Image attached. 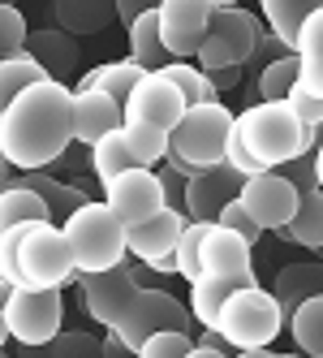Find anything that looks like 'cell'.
Instances as JSON below:
<instances>
[{
  "instance_id": "cell-34",
  "label": "cell",
  "mask_w": 323,
  "mask_h": 358,
  "mask_svg": "<svg viewBox=\"0 0 323 358\" xmlns=\"http://www.w3.org/2000/svg\"><path fill=\"white\" fill-rule=\"evenodd\" d=\"M121 130H126V138H130L134 164L156 169V164L168 156V130H160V125H151V121H126Z\"/></svg>"
},
{
  "instance_id": "cell-48",
  "label": "cell",
  "mask_w": 323,
  "mask_h": 358,
  "mask_svg": "<svg viewBox=\"0 0 323 358\" xmlns=\"http://www.w3.org/2000/svg\"><path fill=\"white\" fill-rule=\"evenodd\" d=\"M211 9H225V5H241V0H207Z\"/></svg>"
},
{
  "instance_id": "cell-10",
  "label": "cell",
  "mask_w": 323,
  "mask_h": 358,
  "mask_svg": "<svg viewBox=\"0 0 323 358\" xmlns=\"http://www.w3.org/2000/svg\"><path fill=\"white\" fill-rule=\"evenodd\" d=\"M190 224L186 208H160L151 220H142V224H130L126 229V246L134 259H142L151 272H177V242H181V229Z\"/></svg>"
},
{
  "instance_id": "cell-3",
  "label": "cell",
  "mask_w": 323,
  "mask_h": 358,
  "mask_svg": "<svg viewBox=\"0 0 323 358\" xmlns=\"http://www.w3.org/2000/svg\"><path fill=\"white\" fill-rule=\"evenodd\" d=\"M233 130V113L220 104V99H207V104H186L181 121L168 130V156L164 164L181 169L186 177L198 169L225 164V143Z\"/></svg>"
},
{
  "instance_id": "cell-50",
  "label": "cell",
  "mask_w": 323,
  "mask_h": 358,
  "mask_svg": "<svg viewBox=\"0 0 323 358\" xmlns=\"http://www.w3.org/2000/svg\"><path fill=\"white\" fill-rule=\"evenodd\" d=\"M319 143H323V125H319Z\"/></svg>"
},
{
  "instance_id": "cell-15",
  "label": "cell",
  "mask_w": 323,
  "mask_h": 358,
  "mask_svg": "<svg viewBox=\"0 0 323 358\" xmlns=\"http://www.w3.org/2000/svg\"><path fill=\"white\" fill-rule=\"evenodd\" d=\"M156 13H160V39L168 48V57L190 61L198 52V43H203V35H207L211 5L207 0H160Z\"/></svg>"
},
{
  "instance_id": "cell-4",
  "label": "cell",
  "mask_w": 323,
  "mask_h": 358,
  "mask_svg": "<svg viewBox=\"0 0 323 358\" xmlns=\"http://www.w3.org/2000/svg\"><path fill=\"white\" fill-rule=\"evenodd\" d=\"M61 229H65V242L73 250L78 272L117 268L130 255V246H126V220H121L104 199H87L78 212H69L61 220Z\"/></svg>"
},
{
  "instance_id": "cell-47",
  "label": "cell",
  "mask_w": 323,
  "mask_h": 358,
  "mask_svg": "<svg viewBox=\"0 0 323 358\" xmlns=\"http://www.w3.org/2000/svg\"><path fill=\"white\" fill-rule=\"evenodd\" d=\"M9 337H13V332H9V320H5V302H0V350H5Z\"/></svg>"
},
{
  "instance_id": "cell-16",
  "label": "cell",
  "mask_w": 323,
  "mask_h": 358,
  "mask_svg": "<svg viewBox=\"0 0 323 358\" xmlns=\"http://www.w3.org/2000/svg\"><path fill=\"white\" fill-rule=\"evenodd\" d=\"M241 190V173L233 164H211V169H198L186 177V216L190 220H216L220 208L229 199H237Z\"/></svg>"
},
{
  "instance_id": "cell-11",
  "label": "cell",
  "mask_w": 323,
  "mask_h": 358,
  "mask_svg": "<svg viewBox=\"0 0 323 358\" xmlns=\"http://www.w3.org/2000/svg\"><path fill=\"white\" fill-rule=\"evenodd\" d=\"M138 272L130 268V259H121L117 268H104V272H78V289H82V306L95 324L104 328H117L121 315L130 311V302L138 294Z\"/></svg>"
},
{
  "instance_id": "cell-12",
  "label": "cell",
  "mask_w": 323,
  "mask_h": 358,
  "mask_svg": "<svg viewBox=\"0 0 323 358\" xmlns=\"http://www.w3.org/2000/svg\"><path fill=\"white\" fill-rule=\"evenodd\" d=\"M104 203L126 220V229L151 220L160 208H168L160 173L147 169V164H130V169H121L117 177H108V182H104Z\"/></svg>"
},
{
  "instance_id": "cell-29",
  "label": "cell",
  "mask_w": 323,
  "mask_h": 358,
  "mask_svg": "<svg viewBox=\"0 0 323 358\" xmlns=\"http://www.w3.org/2000/svg\"><path fill=\"white\" fill-rule=\"evenodd\" d=\"M289 332H293V341H297V350L302 354H315V358H323V294H310V298H302L289 311Z\"/></svg>"
},
{
  "instance_id": "cell-31",
  "label": "cell",
  "mask_w": 323,
  "mask_h": 358,
  "mask_svg": "<svg viewBox=\"0 0 323 358\" xmlns=\"http://www.w3.org/2000/svg\"><path fill=\"white\" fill-rule=\"evenodd\" d=\"M147 73V65H138L134 57H126V61H108V65H95L91 73H82L78 78V87H99V91H108V95H117L121 104H126V95L134 91V83Z\"/></svg>"
},
{
  "instance_id": "cell-38",
  "label": "cell",
  "mask_w": 323,
  "mask_h": 358,
  "mask_svg": "<svg viewBox=\"0 0 323 358\" xmlns=\"http://www.w3.org/2000/svg\"><path fill=\"white\" fill-rule=\"evenodd\" d=\"M27 17H22L17 5H5L0 0V57H17L27 52Z\"/></svg>"
},
{
  "instance_id": "cell-21",
  "label": "cell",
  "mask_w": 323,
  "mask_h": 358,
  "mask_svg": "<svg viewBox=\"0 0 323 358\" xmlns=\"http://www.w3.org/2000/svg\"><path fill=\"white\" fill-rule=\"evenodd\" d=\"M52 22L69 35H99L117 22V0H52Z\"/></svg>"
},
{
  "instance_id": "cell-32",
  "label": "cell",
  "mask_w": 323,
  "mask_h": 358,
  "mask_svg": "<svg viewBox=\"0 0 323 358\" xmlns=\"http://www.w3.org/2000/svg\"><path fill=\"white\" fill-rule=\"evenodd\" d=\"M43 78H52V73H47L31 52L0 57V108H5L17 91H27V87H35V83H43Z\"/></svg>"
},
{
  "instance_id": "cell-33",
  "label": "cell",
  "mask_w": 323,
  "mask_h": 358,
  "mask_svg": "<svg viewBox=\"0 0 323 358\" xmlns=\"http://www.w3.org/2000/svg\"><path fill=\"white\" fill-rule=\"evenodd\" d=\"M172 83H177V91L186 95V104H207V99H220L216 83H211V73L203 65H190V61H164L160 65Z\"/></svg>"
},
{
  "instance_id": "cell-40",
  "label": "cell",
  "mask_w": 323,
  "mask_h": 358,
  "mask_svg": "<svg viewBox=\"0 0 323 358\" xmlns=\"http://www.w3.org/2000/svg\"><path fill=\"white\" fill-rule=\"evenodd\" d=\"M289 104H293V113L302 117L306 125H315V130L323 125V95H310V91H302V87L293 83V91H289Z\"/></svg>"
},
{
  "instance_id": "cell-39",
  "label": "cell",
  "mask_w": 323,
  "mask_h": 358,
  "mask_svg": "<svg viewBox=\"0 0 323 358\" xmlns=\"http://www.w3.org/2000/svg\"><path fill=\"white\" fill-rule=\"evenodd\" d=\"M216 220H220V224H229V229H237L246 242H259V238H263V224L241 208V199H229L225 208H220V216H216Z\"/></svg>"
},
{
  "instance_id": "cell-13",
  "label": "cell",
  "mask_w": 323,
  "mask_h": 358,
  "mask_svg": "<svg viewBox=\"0 0 323 358\" xmlns=\"http://www.w3.org/2000/svg\"><path fill=\"white\" fill-rule=\"evenodd\" d=\"M297 194H302V190H297L280 169H263V173L241 177V190H237L241 208L263 224V234H267V229L276 234V229H285V224L293 220V212H297Z\"/></svg>"
},
{
  "instance_id": "cell-43",
  "label": "cell",
  "mask_w": 323,
  "mask_h": 358,
  "mask_svg": "<svg viewBox=\"0 0 323 358\" xmlns=\"http://www.w3.org/2000/svg\"><path fill=\"white\" fill-rule=\"evenodd\" d=\"M160 182H164V199L172 203V208H181V203H186V173H181V169H172V164H164Z\"/></svg>"
},
{
  "instance_id": "cell-44",
  "label": "cell",
  "mask_w": 323,
  "mask_h": 358,
  "mask_svg": "<svg viewBox=\"0 0 323 358\" xmlns=\"http://www.w3.org/2000/svg\"><path fill=\"white\" fill-rule=\"evenodd\" d=\"M156 5H160V0H117V22H126V27H130L138 13L156 9Z\"/></svg>"
},
{
  "instance_id": "cell-14",
  "label": "cell",
  "mask_w": 323,
  "mask_h": 358,
  "mask_svg": "<svg viewBox=\"0 0 323 358\" xmlns=\"http://www.w3.org/2000/svg\"><path fill=\"white\" fill-rule=\"evenodd\" d=\"M181 113H186V95L164 69H147L134 83V91L126 95V121H151L160 130H172L181 121Z\"/></svg>"
},
{
  "instance_id": "cell-20",
  "label": "cell",
  "mask_w": 323,
  "mask_h": 358,
  "mask_svg": "<svg viewBox=\"0 0 323 358\" xmlns=\"http://www.w3.org/2000/svg\"><path fill=\"white\" fill-rule=\"evenodd\" d=\"M293 52H297V65H302L297 69V87L310 95H323V5L315 13H306Z\"/></svg>"
},
{
  "instance_id": "cell-23",
  "label": "cell",
  "mask_w": 323,
  "mask_h": 358,
  "mask_svg": "<svg viewBox=\"0 0 323 358\" xmlns=\"http://www.w3.org/2000/svg\"><path fill=\"white\" fill-rule=\"evenodd\" d=\"M237 285H259V280H241V276H216V272H203L198 280H190V315L198 320V328H216V320H220V306H225V298H229Z\"/></svg>"
},
{
  "instance_id": "cell-2",
  "label": "cell",
  "mask_w": 323,
  "mask_h": 358,
  "mask_svg": "<svg viewBox=\"0 0 323 358\" xmlns=\"http://www.w3.org/2000/svg\"><path fill=\"white\" fill-rule=\"evenodd\" d=\"M233 134L241 138V147L250 151L263 169H276L285 160L310 156L315 143H319V130L293 113L289 99H259L255 108L237 113L233 117Z\"/></svg>"
},
{
  "instance_id": "cell-17",
  "label": "cell",
  "mask_w": 323,
  "mask_h": 358,
  "mask_svg": "<svg viewBox=\"0 0 323 358\" xmlns=\"http://www.w3.org/2000/svg\"><path fill=\"white\" fill-rule=\"evenodd\" d=\"M126 125V104L99 87H73V143L91 147L108 130Z\"/></svg>"
},
{
  "instance_id": "cell-37",
  "label": "cell",
  "mask_w": 323,
  "mask_h": 358,
  "mask_svg": "<svg viewBox=\"0 0 323 358\" xmlns=\"http://www.w3.org/2000/svg\"><path fill=\"white\" fill-rule=\"evenodd\" d=\"M142 358H181V354H194V332L186 328H160L151 332L142 345H138Z\"/></svg>"
},
{
  "instance_id": "cell-26",
  "label": "cell",
  "mask_w": 323,
  "mask_h": 358,
  "mask_svg": "<svg viewBox=\"0 0 323 358\" xmlns=\"http://www.w3.org/2000/svg\"><path fill=\"white\" fill-rule=\"evenodd\" d=\"M271 294L280 298V311H285V320H289V311H293L302 298L323 294V264H289V268H280Z\"/></svg>"
},
{
  "instance_id": "cell-25",
  "label": "cell",
  "mask_w": 323,
  "mask_h": 358,
  "mask_svg": "<svg viewBox=\"0 0 323 358\" xmlns=\"http://www.w3.org/2000/svg\"><path fill=\"white\" fill-rule=\"evenodd\" d=\"M17 182H27V186H35V190L43 194V203H47V212H52V220H57V224H61L69 212H78L82 203L91 199L87 190L65 186V182H57V177H47L43 169H17Z\"/></svg>"
},
{
  "instance_id": "cell-45",
  "label": "cell",
  "mask_w": 323,
  "mask_h": 358,
  "mask_svg": "<svg viewBox=\"0 0 323 358\" xmlns=\"http://www.w3.org/2000/svg\"><path fill=\"white\" fill-rule=\"evenodd\" d=\"M211 73V83H216V91H229V87H237V65H225V69H207Z\"/></svg>"
},
{
  "instance_id": "cell-8",
  "label": "cell",
  "mask_w": 323,
  "mask_h": 358,
  "mask_svg": "<svg viewBox=\"0 0 323 358\" xmlns=\"http://www.w3.org/2000/svg\"><path fill=\"white\" fill-rule=\"evenodd\" d=\"M5 320L13 341L43 350L65 324V289H35V285H13L5 298Z\"/></svg>"
},
{
  "instance_id": "cell-24",
  "label": "cell",
  "mask_w": 323,
  "mask_h": 358,
  "mask_svg": "<svg viewBox=\"0 0 323 358\" xmlns=\"http://www.w3.org/2000/svg\"><path fill=\"white\" fill-rule=\"evenodd\" d=\"M35 220H52L43 194L27 182H17V177H9V186L0 190V234L17 229V224H35Z\"/></svg>"
},
{
  "instance_id": "cell-46",
  "label": "cell",
  "mask_w": 323,
  "mask_h": 358,
  "mask_svg": "<svg viewBox=\"0 0 323 358\" xmlns=\"http://www.w3.org/2000/svg\"><path fill=\"white\" fill-rule=\"evenodd\" d=\"M9 177H13V164H9V156H5V147H0V190L9 186Z\"/></svg>"
},
{
  "instance_id": "cell-35",
  "label": "cell",
  "mask_w": 323,
  "mask_h": 358,
  "mask_svg": "<svg viewBox=\"0 0 323 358\" xmlns=\"http://www.w3.org/2000/svg\"><path fill=\"white\" fill-rule=\"evenodd\" d=\"M297 52H285V57H276V61H267L263 69H259V78H255V87H259V99H289V91H293V83H297Z\"/></svg>"
},
{
  "instance_id": "cell-49",
  "label": "cell",
  "mask_w": 323,
  "mask_h": 358,
  "mask_svg": "<svg viewBox=\"0 0 323 358\" xmlns=\"http://www.w3.org/2000/svg\"><path fill=\"white\" fill-rule=\"evenodd\" d=\"M9 289H13V285H9V280H5V276H0V302H5V298H9Z\"/></svg>"
},
{
  "instance_id": "cell-18",
  "label": "cell",
  "mask_w": 323,
  "mask_h": 358,
  "mask_svg": "<svg viewBox=\"0 0 323 358\" xmlns=\"http://www.w3.org/2000/svg\"><path fill=\"white\" fill-rule=\"evenodd\" d=\"M255 242H246L237 229L211 220L207 234H203V272L216 276H241V280H255Z\"/></svg>"
},
{
  "instance_id": "cell-7",
  "label": "cell",
  "mask_w": 323,
  "mask_h": 358,
  "mask_svg": "<svg viewBox=\"0 0 323 358\" xmlns=\"http://www.w3.org/2000/svg\"><path fill=\"white\" fill-rule=\"evenodd\" d=\"M263 17L241 9V5H225V9H211V22H207V35L198 43V65L203 69H225V65H246L255 57V43L263 35Z\"/></svg>"
},
{
  "instance_id": "cell-19",
  "label": "cell",
  "mask_w": 323,
  "mask_h": 358,
  "mask_svg": "<svg viewBox=\"0 0 323 358\" xmlns=\"http://www.w3.org/2000/svg\"><path fill=\"white\" fill-rule=\"evenodd\" d=\"M27 52L52 73V78H69L73 69H78V57H82V48H78V35H69L61 27H43V31H31L27 35Z\"/></svg>"
},
{
  "instance_id": "cell-41",
  "label": "cell",
  "mask_w": 323,
  "mask_h": 358,
  "mask_svg": "<svg viewBox=\"0 0 323 358\" xmlns=\"http://www.w3.org/2000/svg\"><path fill=\"white\" fill-rule=\"evenodd\" d=\"M43 350H52V354H78V350H99V341L91 337V332H57L52 341H47Z\"/></svg>"
},
{
  "instance_id": "cell-1",
  "label": "cell",
  "mask_w": 323,
  "mask_h": 358,
  "mask_svg": "<svg viewBox=\"0 0 323 358\" xmlns=\"http://www.w3.org/2000/svg\"><path fill=\"white\" fill-rule=\"evenodd\" d=\"M73 143V87L43 78L0 108V147L13 169H47Z\"/></svg>"
},
{
  "instance_id": "cell-30",
  "label": "cell",
  "mask_w": 323,
  "mask_h": 358,
  "mask_svg": "<svg viewBox=\"0 0 323 358\" xmlns=\"http://www.w3.org/2000/svg\"><path fill=\"white\" fill-rule=\"evenodd\" d=\"M126 31H130V57H134L138 65L160 69V65L168 61V48H164V39H160V13H156V9L138 13Z\"/></svg>"
},
{
  "instance_id": "cell-27",
  "label": "cell",
  "mask_w": 323,
  "mask_h": 358,
  "mask_svg": "<svg viewBox=\"0 0 323 358\" xmlns=\"http://www.w3.org/2000/svg\"><path fill=\"white\" fill-rule=\"evenodd\" d=\"M87 164H91V173H95L99 186H104L108 177H117L121 169H130V164H134V151H130L126 130H108L104 138H95V143L87 147Z\"/></svg>"
},
{
  "instance_id": "cell-28",
  "label": "cell",
  "mask_w": 323,
  "mask_h": 358,
  "mask_svg": "<svg viewBox=\"0 0 323 358\" xmlns=\"http://www.w3.org/2000/svg\"><path fill=\"white\" fill-rule=\"evenodd\" d=\"M319 5H323V0H259L267 31L276 35V39H285V48L297 43V31H302L306 13H315Z\"/></svg>"
},
{
  "instance_id": "cell-22",
  "label": "cell",
  "mask_w": 323,
  "mask_h": 358,
  "mask_svg": "<svg viewBox=\"0 0 323 358\" xmlns=\"http://www.w3.org/2000/svg\"><path fill=\"white\" fill-rule=\"evenodd\" d=\"M276 234L293 246H306V250H323V186H302L297 194V212L285 229Z\"/></svg>"
},
{
  "instance_id": "cell-5",
  "label": "cell",
  "mask_w": 323,
  "mask_h": 358,
  "mask_svg": "<svg viewBox=\"0 0 323 358\" xmlns=\"http://www.w3.org/2000/svg\"><path fill=\"white\" fill-rule=\"evenodd\" d=\"M17 285L35 289H65L78 285V264L57 220H35L17 238Z\"/></svg>"
},
{
  "instance_id": "cell-36",
  "label": "cell",
  "mask_w": 323,
  "mask_h": 358,
  "mask_svg": "<svg viewBox=\"0 0 323 358\" xmlns=\"http://www.w3.org/2000/svg\"><path fill=\"white\" fill-rule=\"evenodd\" d=\"M211 220H190L181 229V242H177V276L198 280L203 276V234H207Z\"/></svg>"
},
{
  "instance_id": "cell-42",
  "label": "cell",
  "mask_w": 323,
  "mask_h": 358,
  "mask_svg": "<svg viewBox=\"0 0 323 358\" xmlns=\"http://www.w3.org/2000/svg\"><path fill=\"white\" fill-rule=\"evenodd\" d=\"M194 354H198V358H203V354H233V341H229L220 328H203V332L194 337Z\"/></svg>"
},
{
  "instance_id": "cell-6",
  "label": "cell",
  "mask_w": 323,
  "mask_h": 358,
  "mask_svg": "<svg viewBox=\"0 0 323 358\" xmlns=\"http://www.w3.org/2000/svg\"><path fill=\"white\" fill-rule=\"evenodd\" d=\"M216 328L233 341V350L250 354V350H267L271 341L280 337L285 328V311H280V298L263 289V285H237L225 306H220V320Z\"/></svg>"
},
{
  "instance_id": "cell-9",
  "label": "cell",
  "mask_w": 323,
  "mask_h": 358,
  "mask_svg": "<svg viewBox=\"0 0 323 358\" xmlns=\"http://www.w3.org/2000/svg\"><path fill=\"white\" fill-rule=\"evenodd\" d=\"M160 328H186V332H194L190 306L177 302L168 289H147V285H138V294H134V302H130V311L121 315V324H117L121 341H126V345L138 354V345L151 337V332H160Z\"/></svg>"
}]
</instances>
